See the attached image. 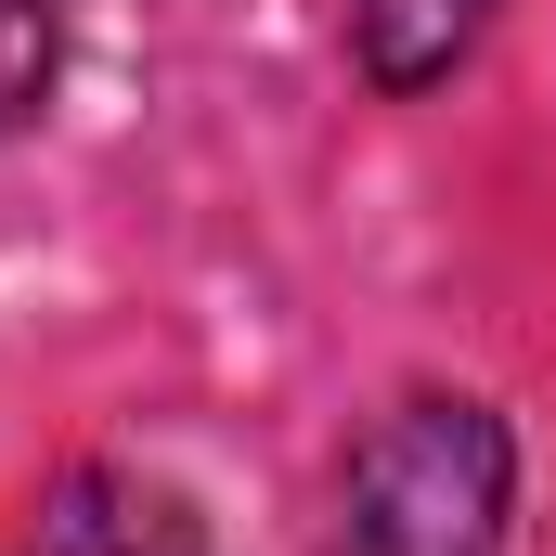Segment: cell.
I'll use <instances>...</instances> for the list:
<instances>
[{"label": "cell", "instance_id": "cell-3", "mask_svg": "<svg viewBox=\"0 0 556 556\" xmlns=\"http://www.w3.org/2000/svg\"><path fill=\"white\" fill-rule=\"evenodd\" d=\"M479 13L492 0H350V26H363V52H376V78H440L466 39H479Z\"/></svg>", "mask_w": 556, "mask_h": 556}, {"label": "cell", "instance_id": "cell-4", "mask_svg": "<svg viewBox=\"0 0 556 556\" xmlns=\"http://www.w3.org/2000/svg\"><path fill=\"white\" fill-rule=\"evenodd\" d=\"M39 78H52V13L39 0H0V130L39 104Z\"/></svg>", "mask_w": 556, "mask_h": 556}, {"label": "cell", "instance_id": "cell-1", "mask_svg": "<svg viewBox=\"0 0 556 556\" xmlns=\"http://www.w3.org/2000/svg\"><path fill=\"white\" fill-rule=\"evenodd\" d=\"M350 556H505V427L479 402H402L350 453Z\"/></svg>", "mask_w": 556, "mask_h": 556}, {"label": "cell", "instance_id": "cell-2", "mask_svg": "<svg viewBox=\"0 0 556 556\" xmlns=\"http://www.w3.org/2000/svg\"><path fill=\"white\" fill-rule=\"evenodd\" d=\"M13 556H207V531L181 518V492H155V479H117V466H91V479L39 492V518L13 531Z\"/></svg>", "mask_w": 556, "mask_h": 556}]
</instances>
